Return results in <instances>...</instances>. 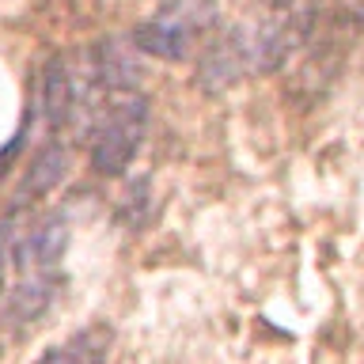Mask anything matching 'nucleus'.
I'll return each mask as SVG.
<instances>
[{
	"instance_id": "obj_1",
	"label": "nucleus",
	"mask_w": 364,
	"mask_h": 364,
	"mask_svg": "<svg viewBox=\"0 0 364 364\" xmlns=\"http://www.w3.org/2000/svg\"><path fill=\"white\" fill-rule=\"evenodd\" d=\"M315 27L311 0H266L247 19L213 34L198 61V84L205 91H224L250 76L281 68L307 42Z\"/></svg>"
},
{
	"instance_id": "obj_2",
	"label": "nucleus",
	"mask_w": 364,
	"mask_h": 364,
	"mask_svg": "<svg viewBox=\"0 0 364 364\" xmlns=\"http://www.w3.org/2000/svg\"><path fill=\"white\" fill-rule=\"evenodd\" d=\"M148 118H152V107H148V95L141 91V80L107 87L99 110L91 114V122L84 129L95 175L122 178L133 167V159L144 144V133H148Z\"/></svg>"
},
{
	"instance_id": "obj_3",
	"label": "nucleus",
	"mask_w": 364,
	"mask_h": 364,
	"mask_svg": "<svg viewBox=\"0 0 364 364\" xmlns=\"http://www.w3.org/2000/svg\"><path fill=\"white\" fill-rule=\"evenodd\" d=\"M220 19L216 0H167L152 19L136 23L133 50L156 61H186L198 46L213 34Z\"/></svg>"
},
{
	"instance_id": "obj_4",
	"label": "nucleus",
	"mask_w": 364,
	"mask_h": 364,
	"mask_svg": "<svg viewBox=\"0 0 364 364\" xmlns=\"http://www.w3.org/2000/svg\"><path fill=\"white\" fill-rule=\"evenodd\" d=\"M65 171H68V148L65 141H46L38 152H34V159L27 164V175H23V186L16 193V209L19 205H27V201H38L46 198L57 182L65 178Z\"/></svg>"
},
{
	"instance_id": "obj_5",
	"label": "nucleus",
	"mask_w": 364,
	"mask_h": 364,
	"mask_svg": "<svg viewBox=\"0 0 364 364\" xmlns=\"http://www.w3.org/2000/svg\"><path fill=\"white\" fill-rule=\"evenodd\" d=\"M110 346H114V330L107 323H95V326L76 330L65 346L46 349L34 364H102Z\"/></svg>"
},
{
	"instance_id": "obj_6",
	"label": "nucleus",
	"mask_w": 364,
	"mask_h": 364,
	"mask_svg": "<svg viewBox=\"0 0 364 364\" xmlns=\"http://www.w3.org/2000/svg\"><path fill=\"white\" fill-rule=\"evenodd\" d=\"M53 289H57V273L53 269H31L27 277L19 281V289L11 292L8 300V318L11 323H34V318L46 315V307L53 300Z\"/></svg>"
},
{
	"instance_id": "obj_7",
	"label": "nucleus",
	"mask_w": 364,
	"mask_h": 364,
	"mask_svg": "<svg viewBox=\"0 0 364 364\" xmlns=\"http://www.w3.org/2000/svg\"><path fill=\"white\" fill-rule=\"evenodd\" d=\"M8 266H11V224L0 228V289H4Z\"/></svg>"
},
{
	"instance_id": "obj_8",
	"label": "nucleus",
	"mask_w": 364,
	"mask_h": 364,
	"mask_svg": "<svg viewBox=\"0 0 364 364\" xmlns=\"http://www.w3.org/2000/svg\"><path fill=\"white\" fill-rule=\"evenodd\" d=\"M346 11H349L357 23H364V0H346Z\"/></svg>"
}]
</instances>
